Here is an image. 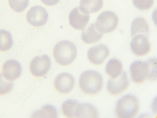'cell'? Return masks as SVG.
<instances>
[{"label": "cell", "instance_id": "6da1fadb", "mask_svg": "<svg viewBox=\"0 0 157 118\" xmlns=\"http://www.w3.org/2000/svg\"><path fill=\"white\" fill-rule=\"evenodd\" d=\"M103 81L102 77L98 72L89 70L81 75L79 84L81 90L85 93L94 95L99 93L101 90Z\"/></svg>", "mask_w": 157, "mask_h": 118}, {"label": "cell", "instance_id": "7a4b0ae2", "mask_svg": "<svg viewBox=\"0 0 157 118\" xmlns=\"http://www.w3.org/2000/svg\"><path fill=\"white\" fill-rule=\"evenodd\" d=\"M77 49L75 45L68 41H59L55 46L53 55L56 62L65 66L72 63L76 58Z\"/></svg>", "mask_w": 157, "mask_h": 118}, {"label": "cell", "instance_id": "3957f363", "mask_svg": "<svg viewBox=\"0 0 157 118\" xmlns=\"http://www.w3.org/2000/svg\"><path fill=\"white\" fill-rule=\"evenodd\" d=\"M139 108V102L136 97L128 94L117 102L116 108V115L119 118H133L138 112Z\"/></svg>", "mask_w": 157, "mask_h": 118}, {"label": "cell", "instance_id": "277c9868", "mask_svg": "<svg viewBox=\"0 0 157 118\" xmlns=\"http://www.w3.org/2000/svg\"><path fill=\"white\" fill-rule=\"evenodd\" d=\"M119 19L113 12H102L98 17L95 23L96 28L100 33H108L114 30L118 24Z\"/></svg>", "mask_w": 157, "mask_h": 118}, {"label": "cell", "instance_id": "5b68a950", "mask_svg": "<svg viewBox=\"0 0 157 118\" xmlns=\"http://www.w3.org/2000/svg\"><path fill=\"white\" fill-rule=\"evenodd\" d=\"M130 71L134 82L138 84L142 83L149 77L150 65L149 60L146 61H135L130 65Z\"/></svg>", "mask_w": 157, "mask_h": 118}, {"label": "cell", "instance_id": "8992f818", "mask_svg": "<svg viewBox=\"0 0 157 118\" xmlns=\"http://www.w3.org/2000/svg\"><path fill=\"white\" fill-rule=\"evenodd\" d=\"M48 18V13L46 10L40 6L32 7L28 12L27 15L28 22L35 27H40L45 25Z\"/></svg>", "mask_w": 157, "mask_h": 118}, {"label": "cell", "instance_id": "52a82bcc", "mask_svg": "<svg viewBox=\"0 0 157 118\" xmlns=\"http://www.w3.org/2000/svg\"><path fill=\"white\" fill-rule=\"evenodd\" d=\"M51 64L50 58L48 55L36 56L33 59L30 64L31 73L35 77H42L49 71Z\"/></svg>", "mask_w": 157, "mask_h": 118}, {"label": "cell", "instance_id": "ba28073f", "mask_svg": "<svg viewBox=\"0 0 157 118\" xmlns=\"http://www.w3.org/2000/svg\"><path fill=\"white\" fill-rule=\"evenodd\" d=\"M74 77L70 74L63 73L59 74L54 81L56 89L62 94L69 93L73 89L75 85Z\"/></svg>", "mask_w": 157, "mask_h": 118}, {"label": "cell", "instance_id": "9c48e42d", "mask_svg": "<svg viewBox=\"0 0 157 118\" xmlns=\"http://www.w3.org/2000/svg\"><path fill=\"white\" fill-rule=\"evenodd\" d=\"M129 81L127 73L124 72L121 75L115 78L109 79L107 83V88L111 94L116 95L126 90L128 87Z\"/></svg>", "mask_w": 157, "mask_h": 118}, {"label": "cell", "instance_id": "30bf717a", "mask_svg": "<svg viewBox=\"0 0 157 118\" xmlns=\"http://www.w3.org/2000/svg\"><path fill=\"white\" fill-rule=\"evenodd\" d=\"M130 47L136 55L142 56L147 54L151 49V45L148 37L140 35L132 37Z\"/></svg>", "mask_w": 157, "mask_h": 118}, {"label": "cell", "instance_id": "8fae6325", "mask_svg": "<svg viewBox=\"0 0 157 118\" xmlns=\"http://www.w3.org/2000/svg\"><path fill=\"white\" fill-rule=\"evenodd\" d=\"M109 50L106 45L101 44L90 48L87 52L90 62L95 65L102 64L109 54Z\"/></svg>", "mask_w": 157, "mask_h": 118}, {"label": "cell", "instance_id": "7c38bea8", "mask_svg": "<svg viewBox=\"0 0 157 118\" xmlns=\"http://www.w3.org/2000/svg\"><path fill=\"white\" fill-rule=\"evenodd\" d=\"M90 18L89 15L83 14L78 7L72 9L69 17V23L72 27L76 30L82 31L85 30Z\"/></svg>", "mask_w": 157, "mask_h": 118}, {"label": "cell", "instance_id": "4fadbf2b", "mask_svg": "<svg viewBox=\"0 0 157 118\" xmlns=\"http://www.w3.org/2000/svg\"><path fill=\"white\" fill-rule=\"evenodd\" d=\"M2 74L7 80L12 81L18 78L22 73V67L17 61L12 59L7 61L3 67Z\"/></svg>", "mask_w": 157, "mask_h": 118}, {"label": "cell", "instance_id": "5bb4252c", "mask_svg": "<svg viewBox=\"0 0 157 118\" xmlns=\"http://www.w3.org/2000/svg\"><path fill=\"white\" fill-rule=\"evenodd\" d=\"M98 116L97 109L88 103H78L75 111V118H97Z\"/></svg>", "mask_w": 157, "mask_h": 118}, {"label": "cell", "instance_id": "9a60e30c", "mask_svg": "<svg viewBox=\"0 0 157 118\" xmlns=\"http://www.w3.org/2000/svg\"><path fill=\"white\" fill-rule=\"evenodd\" d=\"M103 34L99 32L96 28L95 24H90L89 27L82 32V39L87 44H91L97 42L101 38Z\"/></svg>", "mask_w": 157, "mask_h": 118}, {"label": "cell", "instance_id": "2e32d148", "mask_svg": "<svg viewBox=\"0 0 157 118\" xmlns=\"http://www.w3.org/2000/svg\"><path fill=\"white\" fill-rule=\"evenodd\" d=\"M149 28L146 20L142 18H138L133 21L131 27V34L133 37L143 35L148 37Z\"/></svg>", "mask_w": 157, "mask_h": 118}, {"label": "cell", "instance_id": "e0dca14e", "mask_svg": "<svg viewBox=\"0 0 157 118\" xmlns=\"http://www.w3.org/2000/svg\"><path fill=\"white\" fill-rule=\"evenodd\" d=\"M103 6V0H81L79 8L83 14L89 15L98 12Z\"/></svg>", "mask_w": 157, "mask_h": 118}, {"label": "cell", "instance_id": "ac0fdd59", "mask_svg": "<svg viewBox=\"0 0 157 118\" xmlns=\"http://www.w3.org/2000/svg\"><path fill=\"white\" fill-rule=\"evenodd\" d=\"M105 70L107 73L111 78H116L122 73V63L119 60L114 58L111 59L106 65Z\"/></svg>", "mask_w": 157, "mask_h": 118}, {"label": "cell", "instance_id": "d6986e66", "mask_svg": "<svg viewBox=\"0 0 157 118\" xmlns=\"http://www.w3.org/2000/svg\"><path fill=\"white\" fill-rule=\"evenodd\" d=\"M12 35L5 30H0V51H6L12 47L13 45Z\"/></svg>", "mask_w": 157, "mask_h": 118}, {"label": "cell", "instance_id": "ffe728a7", "mask_svg": "<svg viewBox=\"0 0 157 118\" xmlns=\"http://www.w3.org/2000/svg\"><path fill=\"white\" fill-rule=\"evenodd\" d=\"M78 102L75 100L69 99L65 101L61 107L63 115L68 118H75V111Z\"/></svg>", "mask_w": 157, "mask_h": 118}, {"label": "cell", "instance_id": "44dd1931", "mask_svg": "<svg viewBox=\"0 0 157 118\" xmlns=\"http://www.w3.org/2000/svg\"><path fill=\"white\" fill-rule=\"evenodd\" d=\"M29 0H8L10 7L15 11L20 13L28 7Z\"/></svg>", "mask_w": 157, "mask_h": 118}, {"label": "cell", "instance_id": "7402d4cb", "mask_svg": "<svg viewBox=\"0 0 157 118\" xmlns=\"http://www.w3.org/2000/svg\"><path fill=\"white\" fill-rule=\"evenodd\" d=\"M13 84L7 80L2 73H0V95L6 94L11 90Z\"/></svg>", "mask_w": 157, "mask_h": 118}, {"label": "cell", "instance_id": "603a6c76", "mask_svg": "<svg viewBox=\"0 0 157 118\" xmlns=\"http://www.w3.org/2000/svg\"><path fill=\"white\" fill-rule=\"evenodd\" d=\"M133 2L137 8L142 10H146L152 6L154 0H133Z\"/></svg>", "mask_w": 157, "mask_h": 118}, {"label": "cell", "instance_id": "cb8c5ba5", "mask_svg": "<svg viewBox=\"0 0 157 118\" xmlns=\"http://www.w3.org/2000/svg\"><path fill=\"white\" fill-rule=\"evenodd\" d=\"M44 4L48 6H52L57 4L60 0H41Z\"/></svg>", "mask_w": 157, "mask_h": 118}]
</instances>
